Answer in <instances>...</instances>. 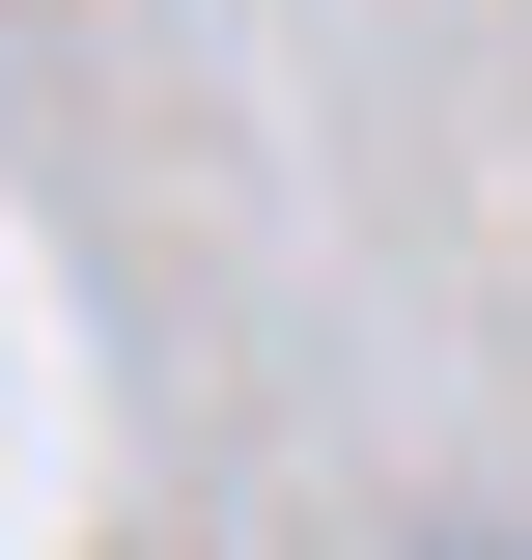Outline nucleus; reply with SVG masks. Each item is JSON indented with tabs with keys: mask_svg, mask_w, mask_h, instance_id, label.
<instances>
[{
	"mask_svg": "<svg viewBox=\"0 0 532 560\" xmlns=\"http://www.w3.org/2000/svg\"><path fill=\"white\" fill-rule=\"evenodd\" d=\"M449 560H532V533H449Z\"/></svg>",
	"mask_w": 532,
	"mask_h": 560,
	"instance_id": "1",
	"label": "nucleus"
}]
</instances>
